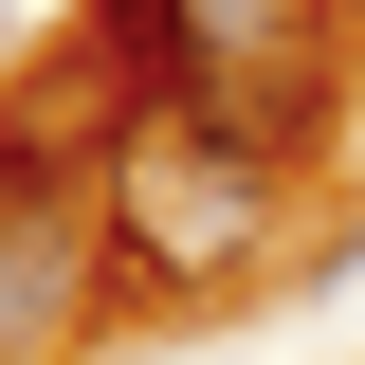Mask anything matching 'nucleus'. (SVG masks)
<instances>
[{
	"mask_svg": "<svg viewBox=\"0 0 365 365\" xmlns=\"http://www.w3.org/2000/svg\"><path fill=\"white\" fill-rule=\"evenodd\" d=\"M128 110H201L237 146H292L347 110V0H91Z\"/></svg>",
	"mask_w": 365,
	"mask_h": 365,
	"instance_id": "obj_1",
	"label": "nucleus"
},
{
	"mask_svg": "<svg viewBox=\"0 0 365 365\" xmlns=\"http://www.w3.org/2000/svg\"><path fill=\"white\" fill-rule=\"evenodd\" d=\"M91 201H110V274H146V292H237L292 237V165L201 128V110H128L110 165H91Z\"/></svg>",
	"mask_w": 365,
	"mask_h": 365,
	"instance_id": "obj_2",
	"label": "nucleus"
},
{
	"mask_svg": "<svg viewBox=\"0 0 365 365\" xmlns=\"http://www.w3.org/2000/svg\"><path fill=\"white\" fill-rule=\"evenodd\" d=\"M91 274H110V201H91L73 165H0V365L73 347Z\"/></svg>",
	"mask_w": 365,
	"mask_h": 365,
	"instance_id": "obj_3",
	"label": "nucleus"
}]
</instances>
